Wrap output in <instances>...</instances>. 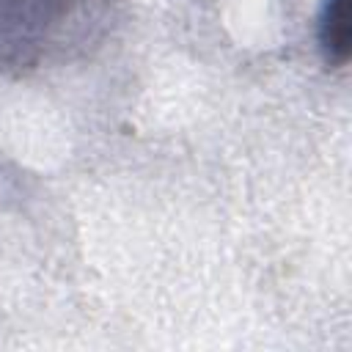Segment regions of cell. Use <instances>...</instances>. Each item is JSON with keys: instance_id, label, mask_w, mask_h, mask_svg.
<instances>
[{"instance_id": "cell-1", "label": "cell", "mask_w": 352, "mask_h": 352, "mask_svg": "<svg viewBox=\"0 0 352 352\" xmlns=\"http://www.w3.org/2000/svg\"><path fill=\"white\" fill-rule=\"evenodd\" d=\"M124 0H0V74L33 77L96 52Z\"/></svg>"}, {"instance_id": "cell-2", "label": "cell", "mask_w": 352, "mask_h": 352, "mask_svg": "<svg viewBox=\"0 0 352 352\" xmlns=\"http://www.w3.org/2000/svg\"><path fill=\"white\" fill-rule=\"evenodd\" d=\"M316 38L327 66L341 69L349 60V41H352L349 0H324L316 22Z\"/></svg>"}]
</instances>
